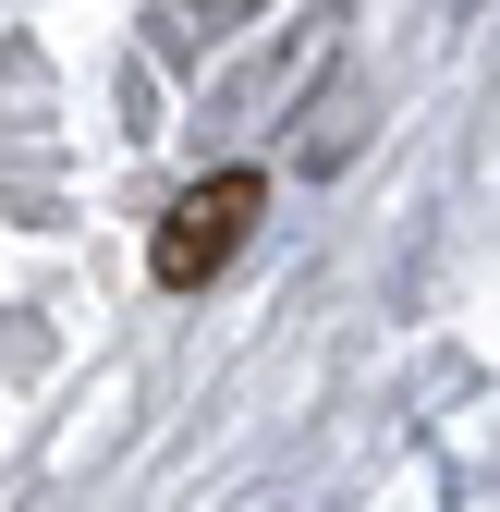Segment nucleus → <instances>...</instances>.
I'll list each match as a JSON object with an SVG mask.
<instances>
[{"label":"nucleus","instance_id":"1","mask_svg":"<svg viewBox=\"0 0 500 512\" xmlns=\"http://www.w3.org/2000/svg\"><path fill=\"white\" fill-rule=\"evenodd\" d=\"M257 208H269V171H208V183H183L171 196V220H159V244H147V269H159V293H208L232 256H244V232H257Z\"/></svg>","mask_w":500,"mask_h":512}]
</instances>
